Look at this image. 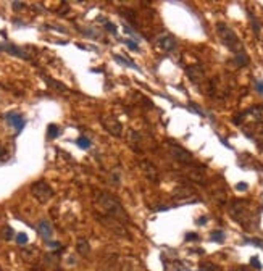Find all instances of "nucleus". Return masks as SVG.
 <instances>
[{
	"instance_id": "21",
	"label": "nucleus",
	"mask_w": 263,
	"mask_h": 271,
	"mask_svg": "<svg viewBox=\"0 0 263 271\" xmlns=\"http://www.w3.org/2000/svg\"><path fill=\"white\" fill-rule=\"evenodd\" d=\"M245 189H247V184H244V182L237 184V191H245Z\"/></svg>"
},
{
	"instance_id": "9",
	"label": "nucleus",
	"mask_w": 263,
	"mask_h": 271,
	"mask_svg": "<svg viewBox=\"0 0 263 271\" xmlns=\"http://www.w3.org/2000/svg\"><path fill=\"white\" fill-rule=\"evenodd\" d=\"M0 50H7V52H10V53H13V55H18V57L28 58V55H26L23 50L16 49V47H13V45H0Z\"/></svg>"
},
{
	"instance_id": "8",
	"label": "nucleus",
	"mask_w": 263,
	"mask_h": 271,
	"mask_svg": "<svg viewBox=\"0 0 263 271\" xmlns=\"http://www.w3.org/2000/svg\"><path fill=\"white\" fill-rule=\"evenodd\" d=\"M39 232L44 236L45 239H50L52 237V226L49 221H41L39 223Z\"/></svg>"
},
{
	"instance_id": "1",
	"label": "nucleus",
	"mask_w": 263,
	"mask_h": 271,
	"mask_svg": "<svg viewBox=\"0 0 263 271\" xmlns=\"http://www.w3.org/2000/svg\"><path fill=\"white\" fill-rule=\"evenodd\" d=\"M98 203L102 205V208L108 213L110 218L118 219V221H128L126 210L123 208V205L119 203V200L113 197L108 192H100L98 194Z\"/></svg>"
},
{
	"instance_id": "15",
	"label": "nucleus",
	"mask_w": 263,
	"mask_h": 271,
	"mask_svg": "<svg viewBox=\"0 0 263 271\" xmlns=\"http://www.w3.org/2000/svg\"><path fill=\"white\" fill-rule=\"evenodd\" d=\"M123 31H124V32H126V34H128V36H132V37H134V39H137V41H139V39H141V37H139V36H137V34H136L134 31H132V29H131V28H129V26H128V24H123Z\"/></svg>"
},
{
	"instance_id": "2",
	"label": "nucleus",
	"mask_w": 263,
	"mask_h": 271,
	"mask_svg": "<svg viewBox=\"0 0 263 271\" xmlns=\"http://www.w3.org/2000/svg\"><path fill=\"white\" fill-rule=\"evenodd\" d=\"M218 34H219V37H221L223 44H225L229 50H232V52H240L242 50L237 36H236L226 24H218Z\"/></svg>"
},
{
	"instance_id": "13",
	"label": "nucleus",
	"mask_w": 263,
	"mask_h": 271,
	"mask_svg": "<svg viewBox=\"0 0 263 271\" xmlns=\"http://www.w3.org/2000/svg\"><path fill=\"white\" fill-rule=\"evenodd\" d=\"M223 239H225V232L223 231H215L212 234V240H215V242H223Z\"/></svg>"
},
{
	"instance_id": "10",
	"label": "nucleus",
	"mask_w": 263,
	"mask_h": 271,
	"mask_svg": "<svg viewBox=\"0 0 263 271\" xmlns=\"http://www.w3.org/2000/svg\"><path fill=\"white\" fill-rule=\"evenodd\" d=\"M115 60L118 63H121V65H124V66H129V68H134V70H137L139 71V66H137L136 63H132V62H129V60H126V58H123L121 55H115Z\"/></svg>"
},
{
	"instance_id": "3",
	"label": "nucleus",
	"mask_w": 263,
	"mask_h": 271,
	"mask_svg": "<svg viewBox=\"0 0 263 271\" xmlns=\"http://www.w3.org/2000/svg\"><path fill=\"white\" fill-rule=\"evenodd\" d=\"M102 124L111 136H116V137L121 136L123 126H121V123H119L118 119L113 118V116H102Z\"/></svg>"
},
{
	"instance_id": "5",
	"label": "nucleus",
	"mask_w": 263,
	"mask_h": 271,
	"mask_svg": "<svg viewBox=\"0 0 263 271\" xmlns=\"http://www.w3.org/2000/svg\"><path fill=\"white\" fill-rule=\"evenodd\" d=\"M5 118H7V121L16 129V132H21V129L24 128V119H23V116H21L20 113H16V111H10V113H7Z\"/></svg>"
},
{
	"instance_id": "12",
	"label": "nucleus",
	"mask_w": 263,
	"mask_h": 271,
	"mask_svg": "<svg viewBox=\"0 0 263 271\" xmlns=\"http://www.w3.org/2000/svg\"><path fill=\"white\" fill-rule=\"evenodd\" d=\"M76 142H77V145H79L81 149H89V147H90V140L87 139V137H84V136L79 137Z\"/></svg>"
},
{
	"instance_id": "6",
	"label": "nucleus",
	"mask_w": 263,
	"mask_h": 271,
	"mask_svg": "<svg viewBox=\"0 0 263 271\" xmlns=\"http://www.w3.org/2000/svg\"><path fill=\"white\" fill-rule=\"evenodd\" d=\"M158 47L165 52H173L176 49V41L173 36H162L158 39Z\"/></svg>"
},
{
	"instance_id": "23",
	"label": "nucleus",
	"mask_w": 263,
	"mask_h": 271,
	"mask_svg": "<svg viewBox=\"0 0 263 271\" xmlns=\"http://www.w3.org/2000/svg\"><path fill=\"white\" fill-rule=\"evenodd\" d=\"M10 236H11V229L8 227V229H7V237H10Z\"/></svg>"
},
{
	"instance_id": "18",
	"label": "nucleus",
	"mask_w": 263,
	"mask_h": 271,
	"mask_svg": "<svg viewBox=\"0 0 263 271\" xmlns=\"http://www.w3.org/2000/svg\"><path fill=\"white\" fill-rule=\"evenodd\" d=\"M124 44L128 45V49H131V50H134V52H139V47H137L136 42H132V41H124Z\"/></svg>"
},
{
	"instance_id": "19",
	"label": "nucleus",
	"mask_w": 263,
	"mask_h": 271,
	"mask_svg": "<svg viewBox=\"0 0 263 271\" xmlns=\"http://www.w3.org/2000/svg\"><path fill=\"white\" fill-rule=\"evenodd\" d=\"M250 261H252V266H255V268H258V269H261V263H260V260H258V258H257V257H253V258H252V260H250Z\"/></svg>"
},
{
	"instance_id": "7",
	"label": "nucleus",
	"mask_w": 263,
	"mask_h": 271,
	"mask_svg": "<svg viewBox=\"0 0 263 271\" xmlns=\"http://www.w3.org/2000/svg\"><path fill=\"white\" fill-rule=\"evenodd\" d=\"M123 271H144L142 269L141 263L134 258H126V260H123Z\"/></svg>"
},
{
	"instance_id": "11",
	"label": "nucleus",
	"mask_w": 263,
	"mask_h": 271,
	"mask_svg": "<svg viewBox=\"0 0 263 271\" xmlns=\"http://www.w3.org/2000/svg\"><path fill=\"white\" fill-rule=\"evenodd\" d=\"M60 129L57 124H49V128H47V136H49V139H55V137L58 136Z\"/></svg>"
},
{
	"instance_id": "20",
	"label": "nucleus",
	"mask_w": 263,
	"mask_h": 271,
	"mask_svg": "<svg viewBox=\"0 0 263 271\" xmlns=\"http://www.w3.org/2000/svg\"><path fill=\"white\" fill-rule=\"evenodd\" d=\"M255 87H257L258 92H261V94H263V83H261V81H258V83L255 84Z\"/></svg>"
},
{
	"instance_id": "17",
	"label": "nucleus",
	"mask_w": 263,
	"mask_h": 271,
	"mask_svg": "<svg viewBox=\"0 0 263 271\" xmlns=\"http://www.w3.org/2000/svg\"><path fill=\"white\" fill-rule=\"evenodd\" d=\"M103 24H105V29H107V31H110L111 34H116V26H115V24L108 23V21H103Z\"/></svg>"
},
{
	"instance_id": "16",
	"label": "nucleus",
	"mask_w": 263,
	"mask_h": 271,
	"mask_svg": "<svg viewBox=\"0 0 263 271\" xmlns=\"http://www.w3.org/2000/svg\"><path fill=\"white\" fill-rule=\"evenodd\" d=\"M16 242H18V244H26V242H28V236H26L24 232L16 234Z\"/></svg>"
},
{
	"instance_id": "22",
	"label": "nucleus",
	"mask_w": 263,
	"mask_h": 271,
	"mask_svg": "<svg viewBox=\"0 0 263 271\" xmlns=\"http://www.w3.org/2000/svg\"><path fill=\"white\" fill-rule=\"evenodd\" d=\"M186 237H187V240H195V239H197V234H187Z\"/></svg>"
},
{
	"instance_id": "4",
	"label": "nucleus",
	"mask_w": 263,
	"mask_h": 271,
	"mask_svg": "<svg viewBox=\"0 0 263 271\" xmlns=\"http://www.w3.org/2000/svg\"><path fill=\"white\" fill-rule=\"evenodd\" d=\"M32 194H34V197H36L37 200H41V202H47L52 195H53L52 189L47 186L45 182H36L32 186Z\"/></svg>"
},
{
	"instance_id": "14",
	"label": "nucleus",
	"mask_w": 263,
	"mask_h": 271,
	"mask_svg": "<svg viewBox=\"0 0 263 271\" xmlns=\"http://www.w3.org/2000/svg\"><path fill=\"white\" fill-rule=\"evenodd\" d=\"M77 250H79L81 253H86L89 250V245H87V242H86L84 239H81L79 242H77Z\"/></svg>"
}]
</instances>
